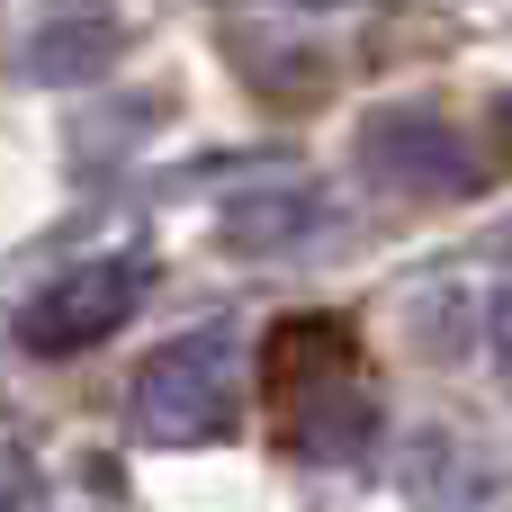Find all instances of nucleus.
Instances as JSON below:
<instances>
[{
	"label": "nucleus",
	"instance_id": "4",
	"mask_svg": "<svg viewBox=\"0 0 512 512\" xmlns=\"http://www.w3.org/2000/svg\"><path fill=\"white\" fill-rule=\"evenodd\" d=\"M360 171L396 198H468L495 180V162L441 117V108H378L360 126Z\"/></svg>",
	"mask_w": 512,
	"mask_h": 512
},
{
	"label": "nucleus",
	"instance_id": "3",
	"mask_svg": "<svg viewBox=\"0 0 512 512\" xmlns=\"http://www.w3.org/2000/svg\"><path fill=\"white\" fill-rule=\"evenodd\" d=\"M135 306H144V261H135V252L72 261L63 279H45V288L18 306V351H36V360H81V351H99L108 333H126Z\"/></svg>",
	"mask_w": 512,
	"mask_h": 512
},
{
	"label": "nucleus",
	"instance_id": "5",
	"mask_svg": "<svg viewBox=\"0 0 512 512\" xmlns=\"http://www.w3.org/2000/svg\"><path fill=\"white\" fill-rule=\"evenodd\" d=\"M126 36V18H54L36 36V72L45 81H72V72H99V54Z\"/></svg>",
	"mask_w": 512,
	"mask_h": 512
},
{
	"label": "nucleus",
	"instance_id": "6",
	"mask_svg": "<svg viewBox=\"0 0 512 512\" xmlns=\"http://www.w3.org/2000/svg\"><path fill=\"white\" fill-rule=\"evenodd\" d=\"M306 207H315V189H270V198H243V207H225V243H234V252H279V243L306 225Z\"/></svg>",
	"mask_w": 512,
	"mask_h": 512
},
{
	"label": "nucleus",
	"instance_id": "1",
	"mask_svg": "<svg viewBox=\"0 0 512 512\" xmlns=\"http://www.w3.org/2000/svg\"><path fill=\"white\" fill-rule=\"evenodd\" d=\"M261 396L279 432L315 459H351L378 432V387L360 369V333L342 315H288L261 342Z\"/></svg>",
	"mask_w": 512,
	"mask_h": 512
},
{
	"label": "nucleus",
	"instance_id": "2",
	"mask_svg": "<svg viewBox=\"0 0 512 512\" xmlns=\"http://www.w3.org/2000/svg\"><path fill=\"white\" fill-rule=\"evenodd\" d=\"M234 324H198L162 342L135 378V432L144 441H216L234 432Z\"/></svg>",
	"mask_w": 512,
	"mask_h": 512
}]
</instances>
